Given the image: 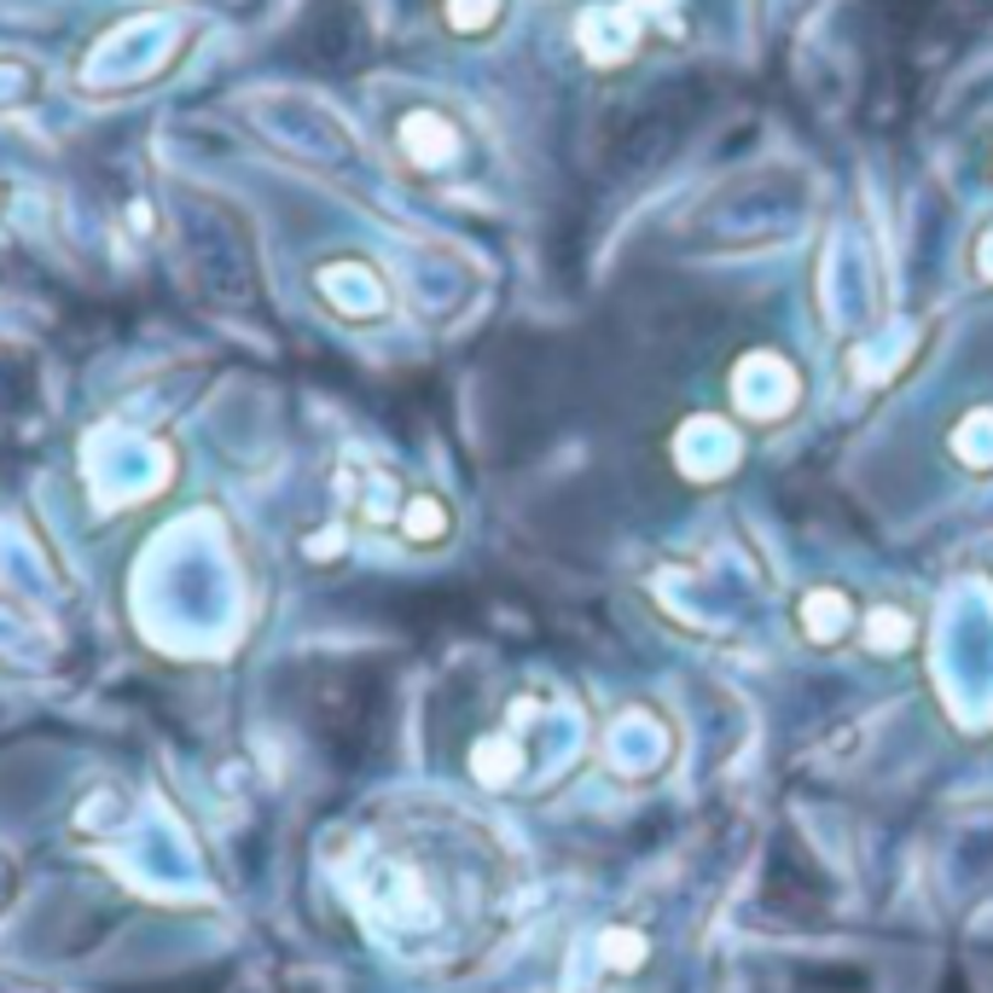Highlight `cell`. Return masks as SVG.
<instances>
[{"label":"cell","instance_id":"obj_1","mask_svg":"<svg viewBox=\"0 0 993 993\" xmlns=\"http://www.w3.org/2000/svg\"><path fill=\"white\" fill-rule=\"evenodd\" d=\"M599 952H604V964L611 970H639L645 964V936L639 929H604V941H599Z\"/></svg>","mask_w":993,"mask_h":993}]
</instances>
